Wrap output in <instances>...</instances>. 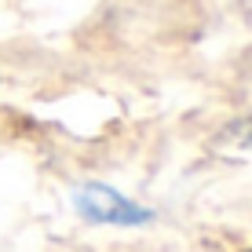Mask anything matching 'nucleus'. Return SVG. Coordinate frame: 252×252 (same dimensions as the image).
Instances as JSON below:
<instances>
[{"label":"nucleus","instance_id":"f257e3e1","mask_svg":"<svg viewBox=\"0 0 252 252\" xmlns=\"http://www.w3.org/2000/svg\"><path fill=\"white\" fill-rule=\"evenodd\" d=\"M73 205L84 220L92 223H117V227H135V223H146L150 220V208L121 197L117 190L102 187V183H88L73 194Z\"/></svg>","mask_w":252,"mask_h":252},{"label":"nucleus","instance_id":"f03ea898","mask_svg":"<svg viewBox=\"0 0 252 252\" xmlns=\"http://www.w3.org/2000/svg\"><path fill=\"white\" fill-rule=\"evenodd\" d=\"M230 135L238 139V143H249V146H252V121H245V125H238V128H230Z\"/></svg>","mask_w":252,"mask_h":252}]
</instances>
